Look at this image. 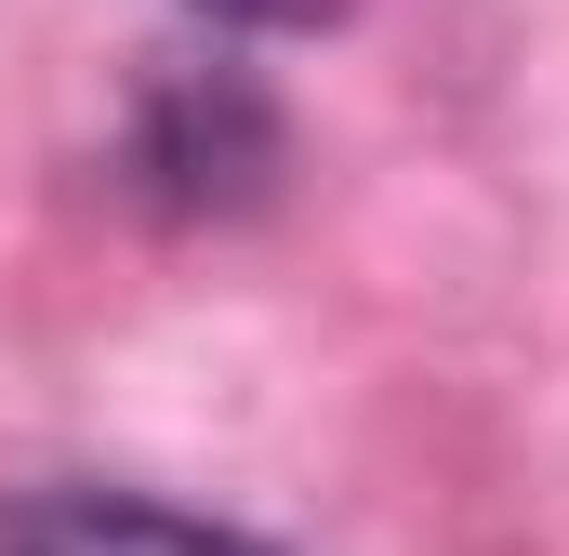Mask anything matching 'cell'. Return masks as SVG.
<instances>
[{
  "instance_id": "3",
  "label": "cell",
  "mask_w": 569,
  "mask_h": 556,
  "mask_svg": "<svg viewBox=\"0 0 569 556\" xmlns=\"http://www.w3.org/2000/svg\"><path fill=\"white\" fill-rule=\"evenodd\" d=\"M212 27H331V13H358V0H199Z\"/></svg>"
},
{
  "instance_id": "1",
  "label": "cell",
  "mask_w": 569,
  "mask_h": 556,
  "mask_svg": "<svg viewBox=\"0 0 569 556\" xmlns=\"http://www.w3.org/2000/svg\"><path fill=\"white\" fill-rule=\"evenodd\" d=\"M133 172L172 199V212H239V199L279 172V120H266L252 80L172 67V80L146 93V120H133Z\"/></svg>"
},
{
  "instance_id": "2",
  "label": "cell",
  "mask_w": 569,
  "mask_h": 556,
  "mask_svg": "<svg viewBox=\"0 0 569 556\" xmlns=\"http://www.w3.org/2000/svg\"><path fill=\"white\" fill-rule=\"evenodd\" d=\"M0 556H279L226 517H186L159 490H93V477H53V490H13L0 504Z\"/></svg>"
}]
</instances>
